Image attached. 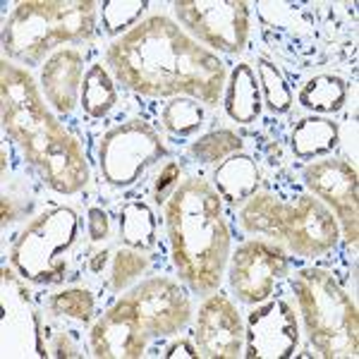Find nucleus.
<instances>
[{
	"mask_svg": "<svg viewBox=\"0 0 359 359\" xmlns=\"http://www.w3.org/2000/svg\"><path fill=\"white\" fill-rule=\"evenodd\" d=\"M106 60L120 84L144 96H189L213 106L225 89L221 57L163 15L115 39Z\"/></svg>",
	"mask_w": 359,
	"mask_h": 359,
	"instance_id": "obj_1",
	"label": "nucleus"
},
{
	"mask_svg": "<svg viewBox=\"0 0 359 359\" xmlns=\"http://www.w3.org/2000/svg\"><path fill=\"white\" fill-rule=\"evenodd\" d=\"M0 91L5 132L17 142L25 158L36 168L46 184L60 194H74L84 189L89 182V165L82 147L48 113L34 79L25 69L3 60Z\"/></svg>",
	"mask_w": 359,
	"mask_h": 359,
	"instance_id": "obj_2",
	"label": "nucleus"
},
{
	"mask_svg": "<svg viewBox=\"0 0 359 359\" xmlns=\"http://www.w3.org/2000/svg\"><path fill=\"white\" fill-rule=\"evenodd\" d=\"M165 223L180 278L196 294L216 292L230 257L221 194L206 180H184L165 201Z\"/></svg>",
	"mask_w": 359,
	"mask_h": 359,
	"instance_id": "obj_3",
	"label": "nucleus"
},
{
	"mask_svg": "<svg viewBox=\"0 0 359 359\" xmlns=\"http://www.w3.org/2000/svg\"><path fill=\"white\" fill-rule=\"evenodd\" d=\"M96 32L91 0H32L20 3L3 27V48L22 65H41L57 46L79 43Z\"/></svg>",
	"mask_w": 359,
	"mask_h": 359,
	"instance_id": "obj_4",
	"label": "nucleus"
},
{
	"mask_svg": "<svg viewBox=\"0 0 359 359\" xmlns=\"http://www.w3.org/2000/svg\"><path fill=\"white\" fill-rule=\"evenodd\" d=\"M240 223L247 233L283 242L297 257H321L340 240L335 216L311 194L297 196L292 204L271 194H257L240 211Z\"/></svg>",
	"mask_w": 359,
	"mask_h": 359,
	"instance_id": "obj_5",
	"label": "nucleus"
},
{
	"mask_svg": "<svg viewBox=\"0 0 359 359\" xmlns=\"http://www.w3.org/2000/svg\"><path fill=\"white\" fill-rule=\"evenodd\" d=\"M299 314L306 333L321 357H357L359 316L357 306L338 280L323 269H302L292 276Z\"/></svg>",
	"mask_w": 359,
	"mask_h": 359,
	"instance_id": "obj_6",
	"label": "nucleus"
},
{
	"mask_svg": "<svg viewBox=\"0 0 359 359\" xmlns=\"http://www.w3.org/2000/svg\"><path fill=\"white\" fill-rule=\"evenodd\" d=\"M79 221L72 208L57 206L27 225L15 242L10 262L17 273L39 285H53L67 278L69 252L77 247Z\"/></svg>",
	"mask_w": 359,
	"mask_h": 359,
	"instance_id": "obj_7",
	"label": "nucleus"
},
{
	"mask_svg": "<svg viewBox=\"0 0 359 359\" xmlns=\"http://www.w3.org/2000/svg\"><path fill=\"white\" fill-rule=\"evenodd\" d=\"M163 156L165 147L161 137L142 120L113 127L108 135H103L101 147H98L103 180L115 187L135 184Z\"/></svg>",
	"mask_w": 359,
	"mask_h": 359,
	"instance_id": "obj_8",
	"label": "nucleus"
},
{
	"mask_svg": "<svg viewBox=\"0 0 359 359\" xmlns=\"http://www.w3.org/2000/svg\"><path fill=\"white\" fill-rule=\"evenodd\" d=\"M177 22L221 53H240L249 36V5L242 0H182L172 5Z\"/></svg>",
	"mask_w": 359,
	"mask_h": 359,
	"instance_id": "obj_9",
	"label": "nucleus"
},
{
	"mask_svg": "<svg viewBox=\"0 0 359 359\" xmlns=\"http://www.w3.org/2000/svg\"><path fill=\"white\" fill-rule=\"evenodd\" d=\"M135 311L139 326L149 338L175 335L187 326L192 316V304L182 287L170 278H149L139 283L130 294H125Z\"/></svg>",
	"mask_w": 359,
	"mask_h": 359,
	"instance_id": "obj_10",
	"label": "nucleus"
},
{
	"mask_svg": "<svg viewBox=\"0 0 359 359\" xmlns=\"http://www.w3.org/2000/svg\"><path fill=\"white\" fill-rule=\"evenodd\" d=\"M287 273V257L264 240L240 245L230 262V287L245 304H259L273 294L276 283Z\"/></svg>",
	"mask_w": 359,
	"mask_h": 359,
	"instance_id": "obj_11",
	"label": "nucleus"
},
{
	"mask_svg": "<svg viewBox=\"0 0 359 359\" xmlns=\"http://www.w3.org/2000/svg\"><path fill=\"white\" fill-rule=\"evenodd\" d=\"M304 184L321 201L335 221L343 228L347 242L355 245L359 237V213H357V170L340 158H326L306 165Z\"/></svg>",
	"mask_w": 359,
	"mask_h": 359,
	"instance_id": "obj_12",
	"label": "nucleus"
},
{
	"mask_svg": "<svg viewBox=\"0 0 359 359\" xmlns=\"http://www.w3.org/2000/svg\"><path fill=\"white\" fill-rule=\"evenodd\" d=\"M249 359H285L299 345V323L292 306L283 299L266 302L247 316L245 328Z\"/></svg>",
	"mask_w": 359,
	"mask_h": 359,
	"instance_id": "obj_13",
	"label": "nucleus"
},
{
	"mask_svg": "<svg viewBox=\"0 0 359 359\" xmlns=\"http://www.w3.org/2000/svg\"><path fill=\"white\" fill-rule=\"evenodd\" d=\"M245 347V323L237 306L225 294H213L199 309L196 318V350L199 357L235 359Z\"/></svg>",
	"mask_w": 359,
	"mask_h": 359,
	"instance_id": "obj_14",
	"label": "nucleus"
},
{
	"mask_svg": "<svg viewBox=\"0 0 359 359\" xmlns=\"http://www.w3.org/2000/svg\"><path fill=\"white\" fill-rule=\"evenodd\" d=\"M149 335L142 331L130 302L123 297L106 311L91 328V350L103 359L142 357Z\"/></svg>",
	"mask_w": 359,
	"mask_h": 359,
	"instance_id": "obj_15",
	"label": "nucleus"
},
{
	"mask_svg": "<svg viewBox=\"0 0 359 359\" xmlns=\"http://www.w3.org/2000/svg\"><path fill=\"white\" fill-rule=\"evenodd\" d=\"M84 60L77 50H55L41 69V86L57 113H72L82 94Z\"/></svg>",
	"mask_w": 359,
	"mask_h": 359,
	"instance_id": "obj_16",
	"label": "nucleus"
},
{
	"mask_svg": "<svg viewBox=\"0 0 359 359\" xmlns=\"http://www.w3.org/2000/svg\"><path fill=\"white\" fill-rule=\"evenodd\" d=\"M262 86L249 62H240L225 84V113L240 125H249L262 115Z\"/></svg>",
	"mask_w": 359,
	"mask_h": 359,
	"instance_id": "obj_17",
	"label": "nucleus"
},
{
	"mask_svg": "<svg viewBox=\"0 0 359 359\" xmlns=\"http://www.w3.org/2000/svg\"><path fill=\"white\" fill-rule=\"evenodd\" d=\"M213 182H216V192L221 194V199L237 206V204H245V201H249L257 194L262 180H259L257 163L249 156L233 154L216 168Z\"/></svg>",
	"mask_w": 359,
	"mask_h": 359,
	"instance_id": "obj_18",
	"label": "nucleus"
},
{
	"mask_svg": "<svg viewBox=\"0 0 359 359\" xmlns=\"http://www.w3.org/2000/svg\"><path fill=\"white\" fill-rule=\"evenodd\" d=\"M340 130L331 118L323 115H306L294 123L290 135V147L297 158H316V156L331 154L338 147Z\"/></svg>",
	"mask_w": 359,
	"mask_h": 359,
	"instance_id": "obj_19",
	"label": "nucleus"
},
{
	"mask_svg": "<svg viewBox=\"0 0 359 359\" xmlns=\"http://www.w3.org/2000/svg\"><path fill=\"white\" fill-rule=\"evenodd\" d=\"M158 221L151 206L144 201H130L120 208V240L137 252H149L156 247Z\"/></svg>",
	"mask_w": 359,
	"mask_h": 359,
	"instance_id": "obj_20",
	"label": "nucleus"
},
{
	"mask_svg": "<svg viewBox=\"0 0 359 359\" xmlns=\"http://www.w3.org/2000/svg\"><path fill=\"white\" fill-rule=\"evenodd\" d=\"M84 113L89 118H106L118 103V89H115L113 77L103 65H91L84 74L82 94H79Z\"/></svg>",
	"mask_w": 359,
	"mask_h": 359,
	"instance_id": "obj_21",
	"label": "nucleus"
},
{
	"mask_svg": "<svg viewBox=\"0 0 359 359\" xmlns=\"http://www.w3.org/2000/svg\"><path fill=\"white\" fill-rule=\"evenodd\" d=\"M347 101V84L345 79L333 77V74H318L309 79L299 89V103L306 111L314 113H338Z\"/></svg>",
	"mask_w": 359,
	"mask_h": 359,
	"instance_id": "obj_22",
	"label": "nucleus"
},
{
	"mask_svg": "<svg viewBox=\"0 0 359 359\" xmlns=\"http://www.w3.org/2000/svg\"><path fill=\"white\" fill-rule=\"evenodd\" d=\"M161 120H163V127L168 132L177 137H189L199 132V127L204 125V108L199 106V101L189 96H175L170 103H165Z\"/></svg>",
	"mask_w": 359,
	"mask_h": 359,
	"instance_id": "obj_23",
	"label": "nucleus"
},
{
	"mask_svg": "<svg viewBox=\"0 0 359 359\" xmlns=\"http://www.w3.org/2000/svg\"><path fill=\"white\" fill-rule=\"evenodd\" d=\"M257 69H259V86L264 89L266 106L278 115L290 111L292 91H290V86H287L285 77L280 74V69H278L273 62L264 60V57H259Z\"/></svg>",
	"mask_w": 359,
	"mask_h": 359,
	"instance_id": "obj_24",
	"label": "nucleus"
},
{
	"mask_svg": "<svg viewBox=\"0 0 359 359\" xmlns=\"http://www.w3.org/2000/svg\"><path fill=\"white\" fill-rule=\"evenodd\" d=\"M245 147L242 137H237L230 130H218L211 135H204L199 142L192 144V156L201 163H216V161H225L233 154H240V149Z\"/></svg>",
	"mask_w": 359,
	"mask_h": 359,
	"instance_id": "obj_25",
	"label": "nucleus"
},
{
	"mask_svg": "<svg viewBox=\"0 0 359 359\" xmlns=\"http://www.w3.org/2000/svg\"><path fill=\"white\" fill-rule=\"evenodd\" d=\"M144 10H147L144 0H108L101 5L103 27L111 36H118L135 25Z\"/></svg>",
	"mask_w": 359,
	"mask_h": 359,
	"instance_id": "obj_26",
	"label": "nucleus"
},
{
	"mask_svg": "<svg viewBox=\"0 0 359 359\" xmlns=\"http://www.w3.org/2000/svg\"><path fill=\"white\" fill-rule=\"evenodd\" d=\"M50 309L60 316L74 318V321H89L94 316L96 302L94 294L82 287H74V290H62L50 297Z\"/></svg>",
	"mask_w": 359,
	"mask_h": 359,
	"instance_id": "obj_27",
	"label": "nucleus"
},
{
	"mask_svg": "<svg viewBox=\"0 0 359 359\" xmlns=\"http://www.w3.org/2000/svg\"><path fill=\"white\" fill-rule=\"evenodd\" d=\"M147 257H142V252L137 249H120L113 259V271H111V287L115 292L125 290L135 278H139L147 271Z\"/></svg>",
	"mask_w": 359,
	"mask_h": 359,
	"instance_id": "obj_28",
	"label": "nucleus"
},
{
	"mask_svg": "<svg viewBox=\"0 0 359 359\" xmlns=\"http://www.w3.org/2000/svg\"><path fill=\"white\" fill-rule=\"evenodd\" d=\"M177 184H180V165L175 163V161H170L163 170H161V175L158 180H156V187H154V199L158 201H165L170 199V194L177 189Z\"/></svg>",
	"mask_w": 359,
	"mask_h": 359,
	"instance_id": "obj_29",
	"label": "nucleus"
},
{
	"mask_svg": "<svg viewBox=\"0 0 359 359\" xmlns=\"http://www.w3.org/2000/svg\"><path fill=\"white\" fill-rule=\"evenodd\" d=\"M86 230L94 242H101L108 237V216L103 208H89V218H86Z\"/></svg>",
	"mask_w": 359,
	"mask_h": 359,
	"instance_id": "obj_30",
	"label": "nucleus"
},
{
	"mask_svg": "<svg viewBox=\"0 0 359 359\" xmlns=\"http://www.w3.org/2000/svg\"><path fill=\"white\" fill-rule=\"evenodd\" d=\"M165 359H177V357H187V359H196L199 357V350L189 343V340H175L170 347L165 350V355H163Z\"/></svg>",
	"mask_w": 359,
	"mask_h": 359,
	"instance_id": "obj_31",
	"label": "nucleus"
},
{
	"mask_svg": "<svg viewBox=\"0 0 359 359\" xmlns=\"http://www.w3.org/2000/svg\"><path fill=\"white\" fill-rule=\"evenodd\" d=\"M55 355H57V357H77V352H74V347H72V345H67V343H65V338H60Z\"/></svg>",
	"mask_w": 359,
	"mask_h": 359,
	"instance_id": "obj_32",
	"label": "nucleus"
},
{
	"mask_svg": "<svg viewBox=\"0 0 359 359\" xmlns=\"http://www.w3.org/2000/svg\"><path fill=\"white\" fill-rule=\"evenodd\" d=\"M10 221H15V213L13 206H10V199H3V223L8 225Z\"/></svg>",
	"mask_w": 359,
	"mask_h": 359,
	"instance_id": "obj_33",
	"label": "nucleus"
}]
</instances>
